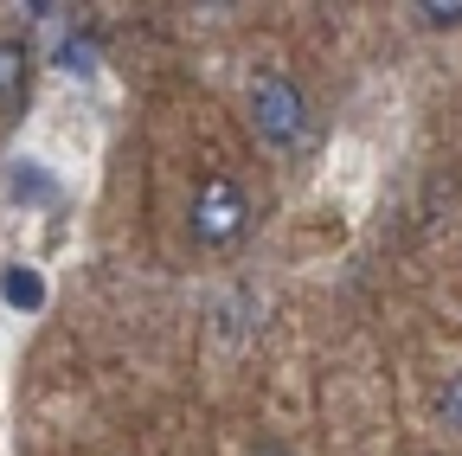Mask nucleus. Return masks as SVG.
Wrapping results in <instances>:
<instances>
[{
    "instance_id": "1",
    "label": "nucleus",
    "mask_w": 462,
    "mask_h": 456,
    "mask_svg": "<svg viewBox=\"0 0 462 456\" xmlns=\"http://www.w3.org/2000/svg\"><path fill=\"white\" fill-rule=\"evenodd\" d=\"M245 123H251V135L270 154H309L315 135H321L309 84L296 71H282V65H257L251 71V84H245Z\"/></svg>"
},
{
    "instance_id": "2",
    "label": "nucleus",
    "mask_w": 462,
    "mask_h": 456,
    "mask_svg": "<svg viewBox=\"0 0 462 456\" xmlns=\"http://www.w3.org/2000/svg\"><path fill=\"white\" fill-rule=\"evenodd\" d=\"M187 232H193L199 251H231V245H245V232H251V187H245L238 174H225V167L199 174L193 206H187Z\"/></svg>"
},
{
    "instance_id": "3",
    "label": "nucleus",
    "mask_w": 462,
    "mask_h": 456,
    "mask_svg": "<svg viewBox=\"0 0 462 456\" xmlns=\"http://www.w3.org/2000/svg\"><path fill=\"white\" fill-rule=\"evenodd\" d=\"M26 103H32V45L0 33V123H20Z\"/></svg>"
},
{
    "instance_id": "4",
    "label": "nucleus",
    "mask_w": 462,
    "mask_h": 456,
    "mask_svg": "<svg viewBox=\"0 0 462 456\" xmlns=\"http://www.w3.org/2000/svg\"><path fill=\"white\" fill-rule=\"evenodd\" d=\"M0 296H7L14 309H39V302H45V283H39V270L14 264L7 276H0Z\"/></svg>"
},
{
    "instance_id": "5",
    "label": "nucleus",
    "mask_w": 462,
    "mask_h": 456,
    "mask_svg": "<svg viewBox=\"0 0 462 456\" xmlns=\"http://www.w3.org/2000/svg\"><path fill=\"white\" fill-rule=\"evenodd\" d=\"M7 193H14V200H51L58 187L39 174V161H14V174H7Z\"/></svg>"
},
{
    "instance_id": "6",
    "label": "nucleus",
    "mask_w": 462,
    "mask_h": 456,
    "mask_svg": "<svg viewBox=\"0 0 462 456\" xmlns=\"http://www.w3.org/2000/svg\"><path fill=\"white\" fill-rule=\"evenodd\" d=\"M437 424L462 437V367H456V373H449V379L437 386Z\"/></svg>"
},
{
    "instance_id": "7",
    "label": "nucleus",
    "mask_w": 462,
    "mask_h": 456,
    "mask_svg": "<svg viewBox=\"0 0 462 456\" xmlns=\"http://www.w3.org/2000/svg\"><path fill=\"white\" fill-rule=\"evenodd\" d=\"M58 65H65V71H90V65H97V39H90V33L65 39V45H58Z\"/></svg>"
},
{
    "instance_id": "8",
    "label": "nucleus",
    "mask_w": 462,
    "mask_h": 456,
    "mask_svg": "<svg viewBox=\"0 0 462 456\" xmlns=\"http://www.w3.org/2000/svg\"><path fill=\"white\" fill-rule=\"evenodd\" d=\"M411 14H418V26H443V33H449V26H462V0H443V7H411Z\"/></svg>"
},
{
    "instance_id": "9",
    "label": "nucleus",
    "mask_w": 462,
    "mask_h": 456,
    "mask_svg": "<svg viewBox=\"0 0 462 456\" xmlns=\"http://www.w3.org/2000/svg\"><path fill=\"white\" fill-rule=\"evenodd\" d=\"M257 456H289V450H282L276 437H263V443H257Z\"/></svg>"
}]
</instances>
